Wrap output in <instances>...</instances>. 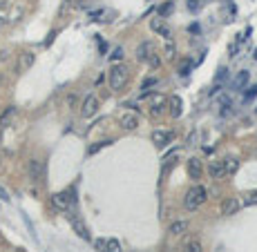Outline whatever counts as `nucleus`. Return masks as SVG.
Returning <instances> with one entry per match:
<instances>
[{
    "label": "nucleus",
    "instance_id": "12",
    "mask_svg": "<svg viewBox=\"0 0 257 252\" xmlns=\"http://www.w3.org/2000/svg\"><path fill=\"white\" fill-rule=\"evenodd\" d=\"M29 176H32V181H41V176H43V163L38 161V158H32L29 161Z\"/></svg>",
    "mask_w": 257,
    "mask_h": 252
},
{
    "label": "nucleus",
    "instance_id": "25",
    "mask_svg": "<svg viewBox=\"0 0 257 252\" xmlns=\"http://www.w3.org/2000/svg\"><path fill=\"white\" fill-rule=\"evenodd\" d=\"M107 145H112V141H101V143H96V145H89L87 154H96L99 150H103V147H107Z\"/></svg>",
    "mask_w": 257,
    "mask_h": 252
},
{
    "label": "nucleus",
    "instance_id": "34",
    "mask_svg": "<svg viewBox=\"0 0 257 252\" xmlns=\"http://www.w3.org/2000/svg\"><path fill=\"white\" fill-rule=\"evenodd\" d=\"M231 56H237V42H233L231 45Z\"/></svg>",
    "mask_w": 257,
    "mask_h": 252
},
{
    "label": "nucleus",
    "instance_id": "1",
    "mask_svg": "<svg viewBox=\"0 0 257 252\" xmlns=\"http://www.w3.org/2000/svg\"><path fill=\"white\" fill-rule=\"evenodd\" d=\"M128 80H130V69L126 67V65H112L110 74H107V83H110V90L114 92H121L123 87L128 85Z\"/></svg>",
    "mask_w": 257,
    "mask_h": 252
},
{
    "label": "nucleus",
    "instance_id": "3",
    "mask_svg": "<svg viewBox=\"0 0 257 252\" xmlns=\"http://www.w3.org/2000/svg\"><path fill=\"white\" fill-rule=\"evenodd\" d=\"M72 203H74V196H69V192H56V194L52 196V205L56 208V210L69 212Z\"/></svg>",
    "mask_w": 257,
    "mask_h": 252
},
{
    "label": "nucleus",
    "instance_id": "2",
    "mask_svg": "<svg viewBox=\"0 0 257 252\" xmlns=\"http://www.w3.org/2000/svg\"><path fill=\"white\" fill-rule=\"evenodd\" d=\"M206 199H208V192H206L204 185H194V188H190L188 192H186V199H184L186 210H197L199 205L206 203Z\"/></svg>",
    "mask_w": 257,
    "mask_h": 252
},
{
    "label": "nucleus",
    "instance_id": "7",
    "mask_svg": "<svg viewBox=\"0 0 257 252\" xmlns=\"http://www.w3.org/2000/svg\"><path fill=\"white\" fill-rule=\"evenodd\" d=\"M188 174L193 181H199L201 174H204V165H201L199 158H190L188 161Z\"/></svg>",
    "mask_w": 257,
    "mask_h": 252
},
{
    "label": "nucleus",
    "instance_id": "10",
    "mask_svg": "<svg viewBox=\"0 0 257 252\" xmlns=\"http://www.w3.org/2000/svg\"><path fill=\"white\" fill-rule=\"evenodd\" d=\"M237 210H239V201L233 199V196H231V199H226L224 203H221V214H224V216L235 214Z\"/></svg>",
    "mask_w": 257,
    "mask_h": 252
},
{
    "label": "nucleus",
    "instance_id": "33",
    "mask_svg": "<svg viewBox=\"0 0 257 252\" xmlns=\"http://www.w3.org/2000/svg\"><path fill=\"white\" fill-rule=\"evenodd\" d=\"M0 199H2V201H9V194H7V190L2 188V185H0Z\"/></svg>",
    "mask_w": 257,
    "mask_h": 252
},
{
    "label": "nucleus",
    "instance_id": "24",
    "mask_svg": "<svg viewBox=\"0 0 257 252\" xmlns=\"http://www.w3.org/2000/svg\"><path fill=\"white\" fill-rule=\"evenodd\" d=\"M110 60H112V63H119V60H123V47H114V49H112Z\"/></svg>",
    "mask_w": 257,
    "mask_h": 252
},
{
    "label": "nucleus",
    "instance_id": "5",
    "mask_svg": "<svg viewBox=\"0 0 257 252\" xmlns=\"http://www.w3.org/2000/svg\"><path fill=\"white\" fill-rule=\"evenodd\" d=\"M119 125L123 127L126 132L137 130V127H139V116H137V114H132V112H126V114H121V116H119Z\"/></svg>",
    "mask_w": 257,
    "mask_h": 252
},
{
    "label": "nucleus",
    "instance_id": "35",
    "mask_svg": "<svg viewBox=\"0 0 257 252\" xmlns=\"http://www.w3.org/2000/svg\"><path fill=\"white\" fill-rule=\"evenodd\" d=\"M2 22H5V16H0V27H2Z\"/></svg>",
    "mask_w": 257,
    "mask_h": 252
},
{
    "label": "nucleus",
    "instance_id": "38",
    "mask_svg": "<svg viewBox=\"0 0 257 252\" xmlns=\"http://www.w3.org/2000/svg\"><path fill=\"white\" fill-rule=\"evenodd\" d=\"M0 161H2V156H0Z\"/></svg>",
    "mask_w": 257,
    "mask_h": 252
},
{
    "label": "nucleus",
    "instance_id": "26",
    "mask_svg": "<svg viewBox=\"0 0 257 252\" xmlns=\"http://www.w3.org/2000/svg\"><path fill=\"white\" fill-rule=\"evenodd\" d=\"M172 7H174V2H172V0H168L166 5H161V7H159V16H168L170 11H172Z\"/></svg>",
    "mask_w": 257,
    "mask_h": 252
},
{
    "label": "nucleus",
    "instance_id": "22",
    "mask_svg": "<svg viewBox=\"0 0 257 252\" xmlns=\"http://www.w3.org/2000/svg\"><path fill=\"white\" fill-rule=\"evenodd\" d=\"M157 83H159V80L154 78V76H150V78H146V80H143V85H141V90H143V96H146L148 92H150V87H152V85H157Z\"/></svg>",
    "mask_w": 257,
    "mask_h": 252
},
{
    "label": "nucleus",
    "instance_id": "30",
    "mask_svg": "<svg viewBox=\"0 0 257 252\" xmlns=\"http://www.w3.org/2000/svg\"><path fill=\"white\" fill-rule=\"evenodd\" d=\"M190 69H193V65H190V63H184L181 67H179V74H181V76H188Z\"/></svg>",
    "mask_w": 257,
    "mask_h": 252
},
{
    "label": "nucleus",
    "instance_id": "17",
    "mask_svg": "<svg viewBox=\"0 0 257 252\" xmlns=\"http://www.w3.org/2000/svg\"><path fill=\"white\" fill-rule=\"evenodd\" d=\"M248 78H251V74H248L246 69H244V72H239V76H237V78H235V83H233V87H235V90H241V87H244V85L248 83Z\"/></svg>",
    "mask_w": 257,
    "mask_h": 252
},
{
    "label": "nucleus",
    "instance_id": "36",
    "mask_svg": "<svg viewBox=\"0 0 257 252\" xmlns=\"http://www.w3.org/2000/svg\"><path fill=\"white\" fill-rule=\"evenodd\" d=\"M255 58H257V49H255Z\"/></svg>",
    "mask_w": 257,
    "mask_h": 252
},
{
    "label": "nucleus",
    "instance_id": "8",
    "mask_svg": "<svg viewBox=\"0 0 257 252\" xmlns=\"http://www.w3.org/2000/svg\"><path fill=\"white\" fill-rule=\"evenodd\" d=\"M150 27H152V32H154V34L163 36L166 40H170V38H172V32H170V27L166 25L163 20H152V22H150Z\"/></svg>",
    "mask_w": 257,
    "mask_h": 252
},
{
    "label": "nucleus",
    "instance_id": "4",
    "mask_svg": "<svg viewBox=\"0 0 257 252\" xmlns=\"http://www.w3.org/2000/svg\"><path fill=\"white\" fill-rule=\"evenodd\" d=\"M96 110H99V98H96L94 94H89L87 98L83 100V105H81V116H83V118H92V116L96 114Z\"/></svg>",
    "mask_w": 257,
    "mask_h": 252
},
{
    "label": "nucleus",
    "instance_id": "29",
    "mask_svg": "<svg viewBox=\"0 0 257 252\" xmlns=\"http://www.w3.org/2000/svg\"><path fill=\"white\" fill-rule=\"evenodd\" d=\"M201 7V0H188V9L190 11H199Z\"/></svg>",
    "mask_w": 257,
    "mask_h": 252
},
{
    "label": "nucleus",
    "instance_id": "27",
    "mask_svg": "<svg viewBox=\"0 0 257 252\" xmlns=\"http://www.w3.org/2000/svg\"><path fill=\"white\" fill-rule=\"evenodd\" d=\"M186 252H204V248H201L199 241H190L188 246H186Z\"/></svg>",
    "mask_w": 257,
    "mask_h": 252
},
{
    "label": "nucleus",
    "instance_id": "37",
    "mask_svg": "<svg viewBox=\"0 0 257 252\" xmlns=\"http://www.w3.org/2000/svg\"><path fill=\"white\" fill-rule=\"evenodd\" d=\"M79 2H85V0H79Z\"/></svg>",
    "mask_w": 257,
    "mask_h": 252
},
{
    "label": "nucleus",
    "instance_id": "18",
    "mask_svg": "<svg viewBox=\"0 0 257 252\" xmlns=\"http://www.w3.org/2000/svg\"><path fill=\"white\" fill-rule=\"evenodd\" d=\"M170 110H172L174 118L181 116V98H179V96H172V98H170Z\"/></svg>",
    "mask_w": 257,
    "mask_h": 252
},
{
    "label": "nucleus",
    "instance_id": "9",
    "mask_svg": "<svg viewBox=\"0 0 257 252\" xmlns=\"http://www.w3.org/2000/svg\"><path fill=\"white\" fill-rule=\"evenodd\" d=\"M152 141L157 143V145H168V143L172 141V132H168V130H154L152 132Z\"/></svg>",
    "mask_w": 257,
    "mask_h": 252
},
{
    "label": "nucleus",
    "instance_id": "16",
    "mask_svg": "<svg viewBox=\"0 0 257 252\" xmlns=\"http://www.w3.org/2000/svg\"><path fill=\"white\" fill-rule=\"evenodd\" d=\"M166 103H168V98H166L163 94L154 96V98H152V114H159V112L163 110V105H166Z\"/></svg>",
    "mask_w": 257,
    "mask_h": 252
},
{
    "label": "nucleus",
    "instance_id": "31",
    "mask_svg": "<svg viewBox=\"0 0 257 252\" xmlns=\"http://www.w3.org/2000/svg\"><path fill=\"white\" fill-rule=\"evenodd\" d=\"M94 246H96V250L99 252H105V239H96Z\"/></svg>",
    "mask_w": 257,
    "mask_h": 252
},
{
    "label": "nucleus",
    "instance_id": "21",
    "mask_svg": "<svg viewBox=\"0 0 257 252\" xmlns=\"http://www.w3.org/2000/svg\"><path fill=\"white\" fill-rule=\"evenodd\" d=\"M14 114H16V107H7V112H5V114H2V116H0V125L5 127L7 123L11 121V116H14Z\"/></svg>",
    "mask_w": 257,
    "mask_h": 252
},
{
    "label": "nucleus",
    "instance_id": "11",
    "mask_svg": "<svg viewBox=\"0 0 257 252\" xmlns=\"http://www.w3.org/2000/svg\"><path fill=\"white\" fill-rule=\"evenodd\" d=\"M34 60H36V56H34L32 52H22L21 58H18V69H21V72H27V69L34 65Z\"/></svg>",
    "mask_w": 257,
    "mask_h": 252
},
{
    "label": "nucleus",
    "instance_id": "15",
    "mask_svg": "<svg viewBox=\"0 0 257 252\" xmlns=\"http://www.w3.org/2000/svg\"><path fill=\"white\" fill-rule=\"evenodd\" d=\"M208 174L213 176V179H219L221 174H224V165H221V161H210V165H208Z\"/></svg>",
    "mask_w": 257,
    "mask_h": 252
},
{
    "label": "nucleus",
    "instance_id": "32",
    "mask_svg": "<svg viewBox=\"0 0 257 252\" xmlns=\"http://www.w3.org/2000/svg\"><path fill=\"white\" fill-rule=\"evenodd\" d=\"M255 94H257V85H255V87H251V90H248V94L244 96V98H246V100H251V98H253V96H255Z\"/></svg>",
    "mask_w": 257,
    "mask_h": 252
},
{
    "label": "nucleus",
    "instance_id": "13",
    "mask_svg": "<svg viewBox=\"0 0 257 252\" xmlns=\"http://www.w3.org/2000/svg\"><path fill=\"white\" fill-rule=\"evenodd\" d=\"M188 228H190L188 221H172L170 228H168V232L170 234H174V236H179V234H184V232H188Z\"/></svg>",
    "mask_w": 257,
    "mask_h": 252
},
{
    "label": "nucleus",
    "instance_id": "14",
    "mask_svg": "<svg viewBox=\"0 0 257 252\" xmlns=\"http://www.w3.org/2000/svg\"><path fill=\"white\" fill-rule=\"evenodd\" d=\"M221 165H224V174H235L239 170V158L231 156V158H226V161H221Z\"/></svg>",
    "mask_w": 257,
    "mask_h": 252
},
{
    "label": "nucleus",
    "instance_id": "23",
    "mask_svg": "<svg viewBox=\"0 0 257 252\" xmlns=\"http://www.w3.org/2000/svg\"><path fill=\"white\" fill-rule=\"evenodd\" d=\"M255 203H257V190L244 194V205H246V208H251V205H255Z\"/></svg>",
    "mask_w": 257,
    "mask_h": 252
},
{
    "label": "nucleus",
    "instance_id": "19",
    "mask_svg": "<svg viewBox=\"0 0 257 252\" xmlns=\"http://www.w3.org/2000/svg\"><path fill=\"white\" fill-rule=\"evenodd\" d=\"M105 252H123V250H121V243L116 239H105Z\"/></svg>",
    "mask_w": 257,
    "mask_h": 252
},
{
    "label": "nucleus",
    "instance_id": "6",
    "mask_svg": "<svg viewBox=\"0 0 257 252\" xmlns=\"http://www.w3.org/2000/svg\"><path fill=\"white\" fill-rule=\"evenodd\" d=\"M154 54V45L150 40H143L141 45L137 47V60H141V63H148V58Z\"/></svg>",
    "mask_w": 257,
    "mask_h": 252
},
{
    "label": "nucleus",
    "instance_id": "20",
    "mask_svg": "<svg viewBox=\"0 0 257 252\" xmlns=\"http://www.w3.org/2000/svg\"><path fill=\"white\" fill-rule=\"evenodd\" d=\"M69 219H72V226H74V230H76V234L79 236H83V239H89V234H87V230H85L83 226H81L79 221L74 219V216H69Z\"/></svg>",
    "mask_w": 257,
    "mask_h": 252
},
{
    "label": "nucleus",
    "instance_id": "28",
    "mask_svg": "<svg viewBox=\"0 0 257 252\" xmlns=\"http://www.w3.org/2000/svg\"><path fill=\"white\" fill-rule=\"evenodd\" d=\"M174 54H177V47H174L172 42H168V45H166V58H170V60H172Z\"/></svg>",
    "mask_w": 257,
    "mask_h": 252
}]
</instances>
